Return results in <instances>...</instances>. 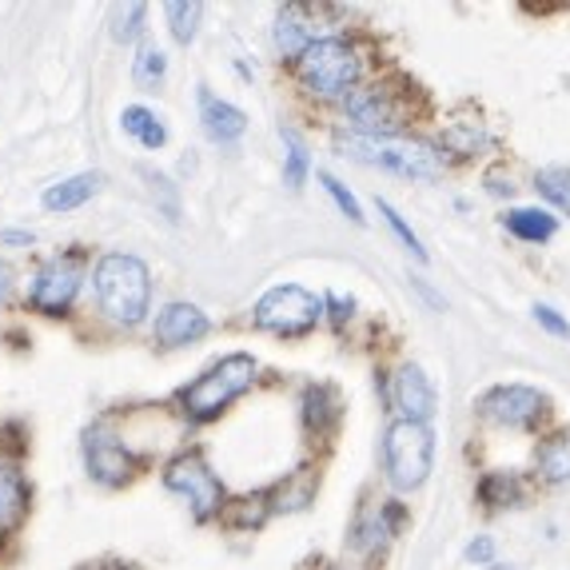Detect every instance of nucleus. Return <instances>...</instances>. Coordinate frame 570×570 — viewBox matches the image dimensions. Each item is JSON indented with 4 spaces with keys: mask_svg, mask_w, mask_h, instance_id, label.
I'll return each mask as SVG.
<instances>
[{
    "mask_svg": "<svg viewBox=\"0 0 570 570\" xmlns=\"http://www.w3.org/2000/svg\"><path fill=\"white\" fill-rule=\"evenodd\" d=\"M153 335L164 347H184V343H196L200 335H208V315L191 304H168L156 315Z\"/></svg>",
    "mask_w": 570,
    "mask_h": 570,
    "instance_id": "obj_13",
    "label": "nucleus"
},
{
    "mask_svg": "<svg viewBox=\"0 0 570 570\" xmlns=\"http://www.w3.org/2000/svg\"><path fill=\"white\" fill-rule=\"evenodd\" d=\"M491 570H511V567H491Z\"/></svg>",
    "mask_w": 570,
    "mask_h": 570,
    "instance_id": "obj_37",
    "label": "nucleus"
},
{
    "mask_svg": "<svg viewBox=\"0 0 570 570\" xmlns=\"http://www.w3.org/2000/svg\"><path fill=\"white\" fill-rule=\"evenodd\" d=\"M340 395H335V387H327V383H320V387H307L304 395V419L307 428L315 431V435H324V431H332L335 423H340Z\"/></svg>",
    "mask_w": 570,
    "mask_h": 570,
    "instance_id": "obj_17",
    "label": "nucleus"
},
{
    "mask_svg": "<svg viewBox=\"0 0 570 570\" xmlns=\"http://www.w3.org/2000/svg\"><path fill=\"white\" fill-rule=\"evenodd\" d=\"M547 411V400H542L534 387H523V383H507V387L487 391L483 400V415L503 423V428H534Z\"/></svg>",
    "mask_w": 570,
    "mask_h": 570,
    "instance_id": "obj_11",
    "label": "nucleus"
},
{
    "mask_svg": "<svg viewBox=\"0 0 570 570\" xmlns=\"http://www.w3.org/2000/svg\"><path fill=\"white\" fill-rule=\"evenodd\" d=\"M144 12H148V9H144V4H128V9H124L120 17H116V29H112V37H116V40H124V45H128V40H136V37H140V29H144V24H140V20H144Z\"/></svg>",
    "mask_w": 570,
    "mask_h": 570,
    "instance_id": "obj_30",
    "label": "nucleus"
},
{
    "mask_svg": "<svg viewBox=\"0 0 570 570\" xmlns=\"http://www.w3.org/2000/svg\"><path fill=\"white\" fill-rule=\"evenodd\" d=\"M85 459H88V475L105 487H120L136 471V459L128 455V448H124L105 423H96L85 435Z\"/></svg>",
    "mask_w": 570,
    "mask_h": 570,
    "instance_id": "obj_10",
    "label": "nucleus"
},
{
    "mask_svg": "<svg viewBox=\"0 0 570 570\" xmlns=\"http://www.w3.org/2000/svg\"><path fill=\"white\" fill-rule=\"evenodd\" d=\"M24 511H29V487L17 471L0 466V531H12Z\"/></svg>",
    "mask_w": 570,
    "mask_h": 570,
    "instance_id": "obj_18",
    "label": "nucleus"
},
{
    "mask_svg": "<svg viewBox=\"0 0 570 570\" xmlns=\"http://www.w3.org/2000/svg\"><path fill=\"white\" fill-rule=\"evenodd\" d=\"M256 380V360L244 352L219 360L216 367H208L196 383L180 391V403L191 419H216L219 411L228 407L236 395H244Z\"/></svg>",
    "mask_w": 570,
    "mask_h": 570,
    "instance_id": "obj_3",
    "label": "nucleus"
},
{
    "mask_svg": "<svg viewBox=\"0 0 570 570\" xmlns=\"http://www.w3.org/2000/svg\"><path fill=\"white\" fill-rule=\"evenodd\" d=\"M534 320H539V324L547 327V332H551V335H570V324H567V320H562L559 312H554V307L539 304V307H534Z\"/></svg>",
    "mask_w": 570,
    "mask_h": 570,
    "instance_id": "obj_32",
    "label": "nucleus"
},
{
    "mask_svg": "<svg viewBox=\"0 0 570 570\" xmlns=\"http://www.w3.org/2000/svg\"><path fill=\"white\" fill-rule=\"evenodd\" d=\"M327 304L335 307V320H340V324H343V320H347V315H352V299H347V304H343L340 295H327Z\"/></svg>",
    "mask_w": 570,
    "mask_h": 570,
    "instance_id": "obj_35",
    "label": "nucleus"
},
{
    "mask_svg": "<svg viewBox=\"0 0 570 570\" xmlns=\"http://www.w3.org/2000/svg\"><path fill=\"white\" fill-rule=\"evenodd\" d=\"M164 483H168V491L184 494L191 503V514L196 519H212L216 511H224V487H219V479L208 471V463H204L200 455H180L171 459L168 471H164Z\"/></svg>",
    "mask_w": 570,
    "mask_h": 570,
    "instance_id": "obj_7",
    "label": "nucleus"
},
{
    "mask_svg": "<svg viewBox=\"0 0 570 570\" xmlns=\"http://www.w3.org/2000/svg\"><path fill=\"white\" fill-rule=\"evenodd\" d=\"M200 17H204L200 0H171V4H168L171 37L180 40V45H191V40H196V32H200Z\"/></svg>",
    "mask_w": 570,
    "mask_h": 570,
    "instance_id": "obj_22",
    "label": "nucleus"
},
{
    "mask_svg": "<svg viewBox=\"0 0 570 570\" xmlns=\"http://www.w3.org/2000/svg\"><path fill=\"white\" fill-rule=\"evenodd\" d=\"M340 148L352 160L375 164V168H387L395 176H407V180H435L439 171H443L439 153H431L423 140H400V136L375 140V136L355 132V136H340Z\"/></svg>",
    "mask_w": 570,
    "mask_h": 570,
    "instance_id": "obj_2",
    "label": "nucleus"
},
{
    "mask_svg": "<svg viewBox=\"0 0 570 570\" xmlns=\"http://www.w3.org/2000/svg\"><path fill=\"white\" fill-rule=\"evenodd\" d=\"M320 180H324V188H327V196H332L335 204H340V212L347 219H355V224H363V212H360V204H355V196L347 188H343L340 180H335L332 171H320Z\"/></svg>",
    "mask_w": 570,
    "mask_h": 570,
    "instance_id": "obj_28",
    "label": "nucleus"
},
{
    "mask_svg": "<svg viewBox=\"0 0 570 570\" xmlns=\"http://www.w3.org/2000/svg\"><path fill=\"white\" fill-rule=\"evenodd\" d=\"M96 299L105 307L108 320L132 327L144 320L148 304H153V279H148V267L136 256H124L112 252L96 264Z\"/></svg>",
    "mask_w": 570,
    "mask_h": 570,
    "instance_id": "obj_1",
    "label": "nucleus"
},
{
    "mask_svg": "<svg viewBox=\"0 0 570 570\" xmlns=\"http://www.w3.org/2000/svg\"><path fill=\"white\" fill-rule=\"evenodd\" d=\"M395 407H400L403 419H411V423H428V419L435 415V387H431V380L415 363H407V367L395 375Z\"/></svg>",
    "mask_w": 570,
    "mask_h": 570,
    "instance_id": "obj_14",
    "label": "nucleus"
},
{
    "mask_svg": "<svg viewBox=\"0 0 570 570\" xmlns=\"http://www.w3.org/2000/svg\"><path fill=\"white\" fill-rule=\"evenodd\" d=\"M0 244H12V247H29V244H32V232H0Z\"/></svg>",
    "mask_w": 570,
    "mask_h": 570,
    "instance_id": "obj_34",
    "label": "nucleus"
},
{
    "mask_svg": "<svg viewBox=\"0 0 570 570\" xmlns=\"http://www.w3.org/2000/svg\"><path fill=\"white\" fill-rule=\"evenodd\" d=\"M120 128H124L128 136H136V140H140L144 148H160V144L168 140V132H164V124L156 120V116L148 112V108H140V105L124 108Z\"/></svg>",
    "mask_w": 570,
    "mask_h": 570,
    "instance_id": "obj_21",
    "label": "nucleus"
},
{
    "mask_svg": "<svg viewBox=\"0 0 570 570\" xmlns=\"http://www.w3.org/2000/svg\"><path fill=\"white\" fill-rule=\"evenodd\" d=\"M383 459H387V479L400 487V491L423 487L431 475V463H435V435H431L428 423L400 419V423L387 428Z\"/></svg>",
    "mask_w": 570,
    "mask_h": 570,
    "instance_id": "obj_4",
    "label": "nucleus"
},
{
    "mask_svg": "<svg viewBox=\"0 0 570 570\" xmlns=\"http://www.w3.org/2000/svg\"><path fill=\"white\" fill-rule=\"evenodd\" d=\"M494 554V542L491 539H475L471 547H466V562H475V567H487Z\"/></svg>",
    "mask_w": 570,
    "mask_h": 570,
    "instance_id": "obj_33",
    "label": "nucleus"
},
{
    "mask_svg": "<svg viewBox=\"0 0 570 570\" xmlns=\"http://www.w3.org/2000/svg\"><path fill=\"white\" fill-rule=\"evenodd\" d=\"M164 72H168V57H164L160 48H140V57H136V65H132L136 85L156 88L164 80Z\"/></svg>",
    "mask_w": 570,
    "mask_h": 570,
    "instance_id": "obj_23",
    "label": "nucleus"
},
{
    "mask_svg": "<svg viewBox=\"0 0 570 570\" xmlns=\"http://www.w3.org/2000/svg\"><path fill=\"white\" fill-rule=\"evenodd\" d=\"M327 9H307V4H287V9H279L276 17V45L284 57H304L307 48L315 45L320 37V24H312V20H320Z\"/></svg>",
    "mask_w": 570,
    "mask_h": 570,
    "instance_id": "obj_12",
    "label": "nucleus"
},
{
    "mask_svg": "<svg viewBox=\"0 0 570 570\" xmlns=\"http://www.w3.org/2000/svg\"><path fill=\"white\" fill-rule=\"evenodd\" d=\"M299 80L315 96H352L355 80H360V57L340 37L315 40L304 57H299Z\"/></svg>",
    "mask_w": 570,
    "mask_h": 570,
    "instance_id": "obj_5",
    "label": "nucleus"
},
{
    "mask_svg": "<svg viewBox=\"0 0 570 570\" xmlns=\"http://www.w3.org/2000/svg\"><path fill=\"white\" fill-rule=\"evenodd\" d=\"M539 188L547 200H554L562 212H570V168H547L539 171Z\"/></svg>",
    "mask_w": 570,
    "mask_h": 570,
    "instance_id": "obj_26",
    "label": "nucleus"
},
{
    "mask_svg": "<svg viewBox=\"0 0 570 570\" xmlns=\"http://www.w3.org/2000/svg\"><path fill=\"white\" fill-rule=\"evenodd\" d=\"M443 140H448L451 148H455V153H475L479 144H487V132L475 124V128H466V132H459V128H451V132L443 136Z\"/></svg>",
    "mask_w": 570,
    "mask_h": 570,
    "instance_id": "obj_31",
    "label": "nucleus"
},
{
    "mask_svg": "<svg viewBox=\"0 0 570 570\" xmlns=\"http://www.w3.org/2000/svg\"><path fill=\"white\" fill-rule=\"evenodd\" d=\"M347 116L355 120L360 136H375V140H391L403 128V108L387 88H360L347 96Z\"/></svg>",
    "mask_w": 570,
    "mask_h": 570,
    "instance_id": "obj_9",
    "label": "nucleus"
},
{
    "mask_svg": "<svg viewBox=\"0 0 570 570\" xmlns=\"http://www.w3.org/2000/svg\"><path fill=\"white\" fill-rule=\"evenodd\" d=\"M100 184H105V176H100V171H80V176H72V180H60V184H52V188L45 191V208L48 212L80 208V204H88L96 191H100Z\"/></svg>",
    "mask_w": 570,
    "mask_h": 570,
    "instance_id": "obj_16",
    "label": "nucleus"
},
{
    "mask_svg": "<svg viewBox=\"0 0 570 570\" xmlns=\"http://www.w3.org/2000/svg\"><path fill=\"white\" fill-rule=\"evenodd\" d=\"M479 494H483V503H491V507H511L514 499H519V483H514L511 475H487L483 479V487H479Z\"/></svg>",
    "mask_w": 570,
    "mask_h": 570,
    "instance_id": "obj_27",
    "label": "nucleus"
},
{
    "mask_svg": "<svg viewBox=\"0 0 570 570\" xmlns=\"http://www.w3.org/2000/svg\"><path fill=\"white\" fill-rule=\"evenodd\" d=\"M267 494H256V499H236V503H228V511H224V519H228L232 527H259L267 519Z\"/></svg>",
    "mask_w": 570,
    "mask_h": 570,
    "instance_id": "obj_24",
    "label": "nucleus"
},
{
    "mask_svg": "<svg viewBox=\"0 0 570 570\" xmlns=\"http://www.w3.org/2000/svg\"><path fill=\"white\" fill-rule=\"evenodd\" d=\"M80 279H85V256H80V252L48 259L37 272V284H32V307L45 315H60L77 299Z\"/></svg>",
    "mask_w": 570,
    "mask_h": 570,
    "instance_id": "obj_8",
    "label": "nucleus"
},
{
    "mask_svg": "<svg viewBox=\"0 0 570 570\" xmlns=\"http://www.w3.org/2000/svg\"><path fill=\"white\" fill-rule=\"evenodd\" d=\"M324 315V299H315L307 287L284 284L272 287L256 304V327L276 335H307Z\"/></svg>",
    "mask_w": 570,
    "mask_h": 570,
    "instance_id": "obj_6",
    "label": "nucleus"
},
{
    "mask_svg": "<svg viewBox=\"0 0 570 570\" xmlns=\"http://www.w3.org/2000/svg\"><path fill=\"white\" fill-rule=\"evenodd\" d=\"M380 212H383V216H387V224H391V228H395V236H400L403 244H407V252H411V256H415V259H428V247L419 244V236L407 228V224H403V216H400V212L391 208L387 200H380Z\"/></svg>",
    "mask_w": 570,
    "mask_h": 570,
    "instance_id": "obj_29",
    "label": "nucleus"
},
{
    "mask_svg": "<svg viewBox=\"0 0 570 570\" xmlns=\"http://www.w3.org/2000/svg\"><path fill=\"white\" fill-rule=\"evenodd\" d=\"M507 232L519 239H527V244H542V239L554 236V216H547V212H534V208H514L507 212Z\"/></svg>",
    "mask_w": 570,
    "mask_h": 570,
    "instance_id": "obj_19",
    "label": "nucleus"
},
{
    "mask_svg": "<svg viewBox=\"0 0 570 570\" xmlns=\"http://www.w3.org/2000/svg\"><path fill=\"white\" fill-rule=\"evenodd\" d=\"M539 471L547 483H570V435H551L542 443Z\"/></svg>",
    "mask_w": 570,
    "mask_h": 570,
    "instance_id": "obj_20",
    "label": "nucleus"
},
{
    "mask_svg": "<svg viewBox=\"0 0 570 570\" xmlns=\"http://www.w3.org/2000/svg\"><path fill=\"white\" fill-rule=\"evenodd\" d=\"M9 292H12V272L4 264H0V304L9 299Z\"/></svg>",
    "mask_w": 570,
    "mask_h": 570,
    "instance_id": "obj_36",
    "label": "nucleus"
},
{
    "mask_svg": "<svg viewBox=\"0 0 570 570\" xmlns=\"http://www.w3.org/2000/svg\"><path fill=\"white\" fill-rule=\"evenodd\" d=\"M284 140H287L284 184H287V188H304V180H307V148L295 140V132H284Z\"/></svg>",
    "mask_w": 570,
    "mask_h": 570,
    "instance_id": "obj_25",
    "label": "nucleus"
},
{
    "mask_svg": "<svg viewBox=\"0 0 570 570\" xmlns=\"http://www.w3.org/2000/svg\"><path fill=\"white\" fill-rule=\"evenodd\" d=\"M200 112H204V128H208L212 140L232 144V140L244 136L247 116L239 112L236 105H228V100H216L212 92H200Z\"/></svg>",
    "mask_w": 570,
    "mask_h": 570,
    "instance_id": "obj_15",
    "label": "nucleus"
}]
</instances>
